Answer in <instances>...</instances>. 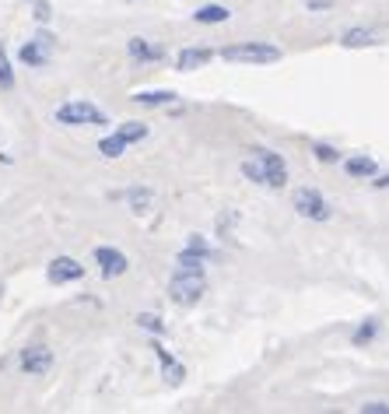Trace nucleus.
I'll return each instance as SVG.
<instances>
[{
    "instance_id": "1",
    "label": "nucleus",
    "mask_w": 389,
    "mask_h": 414,
    "mask_svg": "<svg viewBox=\"0 0 389 414\" xmlns=\"http://www.w3.org/2000/svg\"><path fill=\"white\" fill-rule=\"evenodd\" d=\"M203 288H207L203 271H183V267H175V274L168 281V299L175 306H197L200 295H203Z\"/></svg>"
},
{
    "instance_id": "2",
    "label": "nucleus",
    "mask_w": 389,
    "mask_h": 414,
    "mask_svg": "<svg viewBox=\"0 0 389 414\" xmlns=\"http://www.w3.org/2000/svg\"><path fill=\"white\" fill-rule=\"evenodd\" d=\"M221 60H228V64H277L281 49L271 42H235V46L221 49Z\"/></svg>"
},
{
    "instance_id": "3",
    "label": "nucleus",
    "mask_w": 389,
    "mask_h": 414,
    "mask_svg": "<svg viewBox=\"0 0 389 414\" xmlns=\"http://www.w3.org/2000/svg\"><path fill=\"white\" fill-rule=\"evenodd\" d=\"M56 123H64V127H105L109 116L92 102H67V106L56 109Z\"/></svg>"
},
{
    "instance_id": "4",
    "label": "nucleus",
    "mask_w": 389,
    "mask_h": 414,
    "mask_svg": "<svg viewBox=\"0 0 389 414\" xmlns=\"http://www.w3.org/2000/svg\"><path fill=\"white\" fill-rule=\"evenodd\" d=\"M291 200H294V211L302 215V218H309V221H330V218H334L326 197H323L319 190H312V186H298Z\"/></svg>"
},
{
    "instance_id": "5",
    "label": "nucleus",
    "mask_w": 389,
    "mask_h": 414,
    "mask_svg": "<svg viewBox=\"0 0 389 414\" xmlns=\"http://www.w3.org/2000/svg\"><path fill=\"white\" fill-rule=\"evenodd\" d=\"M253 158L263 165L266 172V186L271 190H284L288 186V165L277 151H271V147H253Z\"/></svg>"
},
{
    "instance_id": "6",
    "label": "nucleus",
    "mask_w": 389,
    "mask_h": 414,
    "mask_svg": "<svg viewBox=\"0 0 389 414\" xmlns=\"http://www.w3.org/2000/svg\"><path fill=\"white\" fill-rule=\"evenodd\" d=\"M95 263H99V271H102V278H105V281L123 278V274H127V267H130L127 253H123V249H112V246H99V249H95Z\"/></svg>"
},
{
    "instance_id": "7",
    "label": "nucleus",
    "mask_w": 389,
    "mask_h": 414,
    "mask_svg": "<svg viewBox=\"0 0 389 414\" xmlns=\"http://www.w3.org/2000/svg\"><path fill=\"white\" fill-rule=\"evenodd\" d=\"M46 278H49V284H74L84 278V263H77L71 256H56L46 267Z\"/></svg>"
},
{
    "instance_id": "8",
    "label": "nucleus",
    "mask_w": 389,
    "mask_h": 414,
    "mask_svg": "<svg viewBox=\"0 0 389 414\" xmlns=\"http://www.w3.org/2000/svg\"><path fill=\"white\" fill-rule=\"evenodd\" d=\"M53 369V351L46 344H32L21 351V372L25 376H42Z\"/></svg>"
},
{
    "instance_id": "9",
    "label": "nucleus",
    "mask_w": 389,
    "mask_h": 414,
    "mask_svg": "<svg viewBox=\"0 0 389 414\" xmlns=\"http://www.w3.org/2000/svg\"><path fill=\"white\" fill-rule=\"evenodd\" d=\"M214 60V49L211 46H186L183 53L175 56V67L179 71H197V67H207Z\"/></svg>"
},
{
    "instance_id": "10",
    "label": "nucleus",
    "mask_w": 389,
    "mask_h": 414,
    "mask_svg": "<svg viewBox=\"0 0 389 414\" xmlns=\"http://www.w3.org/2000/svg\"><path fill=\"white\" fill-rule=\"evenodd\" d=\"M127 53H130V60H137V64H162L165 56H168L165 46H151L147 39H130Z\"/></svg>"
},
{
    "instance_id": "11",
    "label": "nucleus",
    "mask_w": 389,
    "mask_h": 414,
    "mask_svg": "<svg viewBox=\"0 0 389 414\" xmlns=\"http://www.w3.org/2000/svg\"><path fill=\"white\" fill-rule=\"evenodd\" d=\"M137 106H147V109H162V106H172L179 95L175 92H168V88H155V92H137V95H130Z\"/></svg>"
},
{
    "instance_id": "12",
    "label": "nucleus",
    "mask_w": 389,
    "mask_h": 414,
    "mask_svg": "<svg viewBox=\"0 0 389 414\" xmlns=\"http://www.w3.org/2000/svg\"><path fill=\"white\" fill-rule=\"evenodd\" d=\"M379 36L372 32V28H347V32L340 36V46L344 49H365V46H375Z\"/></svg>"
},
{
    "instance_id": "13",
    "label": "nucleus",
    "mask_w": 389,
    "mask_h": 414,
    "mask_svg": "<svg viewBox=\"0 0 389 414\" xmlns=\"http://www.w3.org/2000/svg\"><path fill=\"white\" fill-rule=\"evenodd\" d=\"M18 60H21L25 67H46L49 53H46V46H39L36 39H28V42L18 49Z\"/></svg>"
},
{
    "instance_id": "14",
    "label": "nucleus",
    "mask_w": 389,
    "mask_h": 414,
    "mask_svg": "<svg viewBox=\"0 0 389 414\" xmlns=\"http://www.w3.org/2000/svg\"><path fill=\"white\" fill-rule=\"evenodd\" d=\"M231 18V11L225 8V4H203L200 11H193V21L197 25H221V21H228Z\"/></svg>"
},
{
    "instance_id": "15",
    "label": "nucleus",
    "mask_w": 389,
    "mask_h": 414,
    "mask_svg": "<svg viewBox=\"0 0 389 414\" xmlns=\"http://www.w3.org/2000/svg\"><path fill=\"white\" fill-rule=\"evenodd\" d=\"M344 169H347V175H354V180H372V175L379 172V165H375L372 158H365V155L347 158V162H344Z\"/></svg>"
},
{
    "instance_id": "16",
    "label": "nucleus",
    "mask_w": 389,
    "mask_h": 414,
    "mask_svg": "<svg viewBox=\"0 0 389 414\" xmlns=\"http://www.w3.org/2000/svg\"><path fill=\"white\" fill-rule=\"evenodd\" d=\"M375 337H379V319H375V316H368V319L362 323V327H357V330L351 334V344H354V348H368Z\"/></svg>"
},
{
    "instance_id": "17",
    "label": "nucleus",
    "mask_w": 389,
    "mask_h": 414,
    "mask_svg": "<svg viewBox=\"0 0 389 414\" xmlns=\"http://www.w3.org/2000/svg\"><path fill=\"white\" fill-rule=\"evenodd\" d=\"M112 197H127V200L134 204V211H144V207L155 200V193L147 190V186H130V190H123V193H112Z\"/></svg>"
},
{
    "instance_id": "18",
    "label": "nucleus",
    "mask_w": 389,
    "mask_h": 414,
    "mask_svg": "<svg viewBox=\"0 0 389 414\" xmlns=\"http://www.w3.org/2000/svg\"><path fill=\"white\" fill-rule=\"evenodd\" d=\"M116 134L123 137L127 144H134V141H144V137H147V123H140V120H130V123H123V127H119Z\"/></svg>"
},
{
    "instance_id": "19",
    "label": "nucleus",
    "mask_w": 389,
    "mask_h": 414,
    "mask_svg": "<svg viewBox=\"0 0 389 414\" xmlns=\"http://www.w3.org/2000/svg\"><path fill=\"white\" fill-rule=\"evenodd\" d=\"M123 147H127V141L119 137V134H112V137H102V141H99V151H102L105 158H119V155H123Z\"/></svg>"
},
{
    "instance_id": "20",
    "label": "nucleus",
    "mask_w": 389,
    "mask_h": 414,
    "mask_svg": "<svg viewBox=\"0 0 389 414\" xmlns=\"http://www.w3.org/2000/svg\"><path fill=\"white\" fill-rule=\"evenodd\" d=\"M0 88H4V92L14 88V67H11V56H8L4 46H0Z\"/></svg>"
},
{
    "instance_id": "21",
    "label": "nucleus",
    "mask_w": 389,
    "mask_h": 414,
    "mask_svg": "<svg viewBox=\"0 0 389 414\" xmlns=\"http://www.w3.org/2000/svg\"><path fill=\"white\" fill-rule=\"evenodd\" d=\"M312 155L319 158V162H326V165H334V162H340V151L334 144H323V141H316L312 144Z\"/></svg>"
},
{
    "instance_id": "22",
    "label": "nucleus",
    "mask_w": 389,
    "mask_h": 414,
    "mask_svg": "<svg viewBox=\"0 0 389 414\" xmlns=\"http://www.w3.org/2000/svg\"><path fill=\"white\" fill-rule=\"evenodd\" d=\"M137 323L147 330V334H155V337H162L165 334V323H162V316H155V313H140L137 316Z\"/></svg>"
},
{
    "instance_id": "23",
    "label": "nucleus",
    "mask_w": 389,
    "mask_h": 414,
    "mask_svg": "<svg viewBox=\"0 0 389 414\" xmlns=\"http://www.w3.org/2000/svg\"><path fill=\"white\" fill-rule=\"evenodd\" d=\"M242 175H246V180H253V183H260V186H266V172H263V165L256 158L242 162Z\"/></svg>"
},
{
    "instance_id": "24",
    "label": "nucleus",
    "mask_w": 389,
    "mask_h": 414,
    "mask_svg": "<svg viewBox=\"0 0 389 414\" xmlns=\"http://www.w3.org/2000/svg\"><path fill=\"white\" fill-rule=\"evenodd\" d=\"M151 351H155V354H158V362H162V372H165V369H172V365H175V358H172V351H168V348H162V341H158V337H155V341H151Z\"/></svg>"
},
{
    "instance_id": "25",
    "label": "nucleus",
    "mask_w": 389,
    "mask_h": 414,
    "mask_svg": "<svg viewBox=\"0 0 389 414\" xmlns=\"http://www.w3.org/2000/svg\"><path fill=\"white\" fill-rule=\"evenodd\" d=\"M162 376H165V382H168V387H179V382H183V376H186V369L175 362V365H172V369H165Z\"/></svg>"
},
{
    "instance_id": "26",
    "label": "nucleus",
    "mask_w": 389,
    "mask_h": 414,
    "mask_svg": "<svg viewBox=\"0 0 389 414\" xmlns=\"http://www.w3.org/2000/svg\"><path fill=\"white\" fill-rule=\"evenodd\" d=\"M49 14H53V11H49V0H36V21H39V25H46V21H49Z\"/></svg>"
},
{
    "instance_id": "27",
    "label": "nucleus",
    "mask_w": 389,
    "mask_h": 414,
    "mask_svg": "<svg viewBox=\"0 0 389 414\" xmlns=\"http://www.w3.org/2000/svg\"><path fill=\"white\" fill-rule=\"evenodd\" d=\"M362 411H365V414H389V404H382V400H368V404H362Z\"/></svg>"
},
{
    "instance_id": "28",
    "label": "nucleus",
    "mask_w": 389,
    "mask_h": 414,
    "mask_svg": "<svg viewBox=\"0 0 389 414\" xmlns=\"http://www.w3.org/2000/svg\"><path fill=\"white\" fill-rule=\"evenodd\" d=\"M36 42L49 49V46H56V36H53V32H46V28H39V32H36Z\"/></svg>"
},
{
    "instance_id": "29",
    "label": "nucleus",
    "mask_w": 389,
    "mask_h": 414,
    "mask_svg": "<svg viewBox=\"0 0 389 414\" xmlns=\"http://www.w3.org/2000/svg\"><path fill=\"white\" fill-rule=\"evenodd\" d=\"M372 186H375V190H389V172H386V175L375 172V175H372Z\"/></svg>"
},
{
    "instance_id": "30",
    "label": "nucleus",
    "mask_w": 389,
    "mask_h": 414,
    "mask_svg": "<svg viewBox=\"0 0 389 414\" xmlns=\"http://www.w3.org/2000/svg\"><path fill=\"white\" fill-rule=\"evenodd\" d=\"M305 8H309V11H326V8H334V0H309Z\"/></svg>"
}]
</instances>
